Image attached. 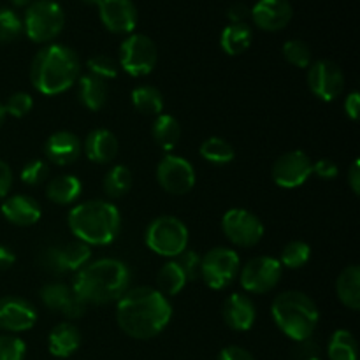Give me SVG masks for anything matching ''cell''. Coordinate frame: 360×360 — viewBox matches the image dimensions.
Here are the masks:
<instances>
[{"label":"cell","instance_id":"1","mask_svg":"<svg viewBox=\"0 0 360 360\" xmlns=\"http://www.w3.org/2000/svg\"><path fill=\"white\" fill-rule=\"evenodd\" d=\"M172 319V308L164 294L151 287L129 288L116 301V322L134 340L157 338Z\"/></svg>","mask_w":360,"mask_h":360},{"label":"cell","instance_id":"2","mask_svg":"<svg viewBox=\"0 0 360 360\" xmlns=\"http://www.w3.org/2000/svg\"><path fill=\"white\" fill-rule=\"evenodd\" d=\"M129 266L118 259H98L88 262L77 271L72 283V292L84 304H109L120 301L130 288Z\"/></svg>","mask_w":360,"mask_h":360},{"label":"cell","instance_id":"3","mask_svg":"<svg viewBox=\"0 0 360 360\" xmlns=\"http://www.w3.org/2000/svg\"><path fill=\"white\" fill-rule=\"evenodd\" d=\"M79 70L81 60L72 48L49 44L32 60L30 79L42 95H58L77 83Z\"/></svg>","mask_w":360,"mask_h":360},{"label":"cell","instance_id":"4","mask_svg":"<svg viewBox=\"0 0 360 360\" xmlns=\"http://www.w3.org/2000/svg\"><path fill=\"white\" fill-rule=\"evenodd\" d=\"M70 232L88 246L111 245L122 229L118 207L109 200L94 199L76 204L67 217Z\"/></svg>","mask_w":360,"mask_h":360},{"label":"cell","instance_id":"5","mask_svg":"<svg viewBox=\"0 0 360 360\" xmlns=\"http://www.w3.org/2000/svg\"><path fill=\"white\" fill-rule=\"evenodd\" d=\"M271 315L278 329L297 343L313 336L320 320L315 301L299 290H288L278 295L271 306Z\"/></svg>","mask_w":360,"mask_h":360},{"label":"cell","instance_id":"6","mask_svg":"<svg viewBox=\"0 0 360 360\" xmlns=\"http://www.w3.org/2000/svg\"><path fill=\"white\" fill-rule=\"evenodd\" d=\"M146 246L160 257L176 259L188 248V229L176 217H158L148 225L144 234Z\"/></svg>","mask_w":360,"mask_h":360},{"label":"cell","instance_id":"7","mask_svg":"<svg viewBox=\"0 0 360 360\" xmlns=\"http://www.w3.org/2000/svg\"><path fill=\"white\" fill-rule=\"evenodd\" d=\"M65 25V14L55 0H37L27 7L23 28L28 39L39 44L51 42L62 32Z\"/></svg>","mask_w":360,"mask_h":360},{"label":"cell","instance_id":"8","mask_svg":"<svg viewBox=\"0 0 360 360\" xmlns=\"http://www.w3.org/2000/svg\"><path fill=\"white\" fill-rule=\"evenodd\" d=\"M241 269L238 252L225 246L211 248L200 260V278L213 290H225L234 283Z\"/></svg>","mask_w":360,"mask_h":360},{"label":"cell","instance_id":"9","mask_svg":"<svg viewBox=\"0 0 360 360\" xmlns=\"http://www.w3.org/2000/svg\"><path fill=\"white\" fill-rule=\"evenodd\" d=\"M157 60V46L144 34H130L120 46V65L132 77H144L153 72Z\"/></svg>","mask_w":360,"mask_h":360},{"label":"cell","instance_id":"10","mask_svg":"<svg viewBox=\"0 0 360 360\" xmlns=\"http://www.w3.org/2000/svg\"><path fill=\"white\" fill-rule=\"evenodd\" d=\"M283 274L280 260L274 257H255L239 269L241 287L250 294H267L278 287Z\"/></svg>","mask_w":360,"mask_h":360},{"label":"cell","instance_id":"11","mask_svg":"<svg viewBox=\"0 0 360 360\" xmlns=\"http://www.w3.org/2000/svg\"><path fill=\"white\" fill-rule=\"evenodd\" d=\"M221 231L225 238L239 248H252L264 238V224L260 218L243 207H234L224 214Z\"/></svg>","mask_w":360,"mask_h":360},{"label":"cell","instance_id":"12","mask_svg":"<svg viewBox=\"0 0 360 360\" xmlns=\"http://www.w3.org/2000/svg\"><path fill=\"white\" fill-rule=\"evenodd\" d=\"M157 181L171 195H185L195 186V169L186 158L165 155L157 167Z\"/></svg>","mask_w":360,"mask_h":360},{"label":"cell","instance_id":"13","mask_svg":"<svg viewBox=\"0 0 360 360\" xmlns=\"http://www.w3.org/2000/svg\"><path fill=\"white\" fill-rule=\"evenodd\" d=\"M308 86L319 101L333 102L343 94L345 74L333 60H319L308 67Z\"/></svg>","mask_w":360,"mask_h":360},{"label":"cell","instance_id":"14","mask_svg":"<svg viewBox=\"0 0 360 360\" xmlns=\"http://www.w3.org/2000/svg\"><path fill=\"white\" fill-rule=\"evenodd\" d=\"M273 181L281 188H297L313 176V160L301 150L280 155L273 164Z\"/></svg>","mask_w":360,"mask_h":360},{"label":"cell","instance_id":"15","mask_svg":"<svg viewBox=\"0 0 360 360\" xmlns=\"http://www.w3.org/2000/svg\"><path fill=\"white\" fill-rule=\"evenodd\" d=\"M37 322V309L30 301L16 295L0 299V329L7 333H25Z\"/></svg>","mask_w":360,"mask_h":360},{"label":"cell","instance_id":"16","mask_svg":"<svg viewBox=\"0 0 360 360\" xmlns=\"http://www.w3.org/2000/svg\"><path fill=\"white\" fill-rule=\"evenodd\" d=\"M41 301L48 309L62 313L70 320L81 319L86 313V304L72 292V288L60 281H53L42 287Z\"/></svg>","mask_w":360,"mask_h":360},{"label":"cell","instance_id":"17","mask_svg":"<svg viewBox=\"0 0 360 360\" xmlns=\"http://www.w3.org/2000/svg\"><path fill=\"white\" fill-rule=\"evenodd\" d=\"M101 21L112 34H130L137 25V7L132 0H102Z\"/></svg>","mask_w":360,"mask_h":360},{"label":"cell","instance_id":"18","mask_svg":"<svg viewBox=\"0 0 360 360\" xmlns=\"http://www.w3.org/2000/svg\"><path fill=\"white\" fill-rule=\"evenodd\" d=\"M250 16L260 30L278 32L290 23L294 9L288 0H259L250 9Z\"/></svg>","mask_w":360,"mask_h":360},{"label":"cell","instance_id":"19","mask_svg":"<svg viewBox=\"0 0 360 360\" xmlns=\"http://www.w3.org/2000/svg\"><path fill=\"white\" fill-rule=\"evenodd\" d=\"M221 316H224V322L227 323L229 329L236 330V333H246L255 323L257 309L248 295L234 292L224 301Z\"/></svg>","mask_w":360,"mask_h":360},{"label":"cell","instance_id":"20","mask_svg":"<svg viewBox=\"0 0 360 360\" xmlns=\"http://www.w3.org/2000/svg\"><path fill=\"white\" fill-rule=\"evenodd\" d=\"M83 151L79 137L67 130L51 134L44 144V153L48 160L55 165H70L79 158Z\"/></svg>","mask_w":360,"mask_h":360},{"label":"cell","instance_id":"21","mask_svg":"<svg viewBox=\"0 0 360 360\" xmlns=\"http://www.w3.org/2000/svg\"><path fill=\"white\" fill-rule=\"evenodd\" d=\"M83 150L88 160L95 162V164H109L118 155L120 143L111 130L95 129L84 139Z\"/></svg>","mask_w":360,"mask_h":360},{"label":"cell","instance_id":"22","mask_svg":"<svg viewBox=\"0 0 360 360\" xmlns=\"http://www.w3.org/2000/svg\"><path fill=\"white\" fill-rule=\"evenodd\" d=\"M2 214L9 224L30 227L41 218V204L28 195L7 197L2 204Z\"/></svg>","mask_w":360,"mask_h":360},{"label":"cell","instance_id":"23","mask_svg":"<svg viewBox=\"0 0 360 360\" xmlns=\"http://www.w3.org/2000/svg\"><path fill=\"white\" fill-rule=\"evenodd\" d=\"M81 345V333L74 323L62 322L49 333V354L58 359H67L76 354Z\"/></svg>","mask_w":360,"mask_h":360},{"label":"cell","instance_id":"24","mask_svg":"<svg viewBox=\"0 0 360 360\" xmlns=\"http://www.w3.org/2000/svg\"><path fill=\"white\" fill-rule=\"evenodd\" d=\"M81 192H83V185H81L79 178H76L74 174L56 176L46 186L48 199L58 206H69V204L76 202Z\"/></svg>","mask_w":360,"mask_h":360},{"label":"cell","instance_id":"25","mask_svg":"<svg viewBox=\"0 0 360 360\" xmlns=\"http://www.w3.org/2000/svg\"><path fill=\"white\" fill-rule=\"evenodd\" d=\"M336 294L341 304L352 311L360 309V267L348 266L340 273L336 280Z\"/></svg>","mask_w":360,"mask_h":360},{"label":"cell","instance_id":"26","mask_svg":"<svg viewBox=\"0 0 360 360\" xmlns=\"http://www.w3.org/2000/svg\"><path fill=\"white\" fill-rule=\"evenodd\" d=\"M77 98L90 111H98L108 101V83L91 74H84L77 81Z\"/></svg>","mask_w":360,"mask_h":360},{"label":"cell","instance_id":"27","mask_svg":"<svg viewBox=\"0 0 360 360\" xmlns=\"http://www.w3.org/2000/svg\"><path fill=\"white\" fill-rule=\"evenodd\" d=\"M252 28L246 23H231L224 28L220 35V48L229 56H238L245 53L252 44Z\"/></svg>","mask_w":360,"mask_h":360},{"label":"cell","instance_id":"28","mask_svg":"<svg viewBox=\"0 0 360 360\" xmlns=\"http://www.w3.org/2000/svg\"><path fill=\"white\" fill-rule=\"evenodd\" d=\"M151 136L153 141L162 148L164 151H172L179 143L181 137V127L179 122L171 115H158L157 120L153 122L151 127Z\"/></svg>","mask_w":360,"mask_h":360},{"label":"cell","instance_id":"29","mask_svg":"<svg viewBox=\"0 0 360 360\" xmlns=\"http://www.w3.org/2000/svg\"><path fill=\"white\" fill-rule=\"evenodd\" d=\"M58 257L63 274L77 273L90 262L91 248L81 241H70L65 246H58Z\"/></svg>","mask_w":360,"mask_h":360},{"label":"cell","instance_id":"30","mask_svg":"<svg viewBox=\"0 0 360 360\" xmlns=\"http://www.w3.org/2000/svg\"><path fill=\"white\" fill-rule=\"evenodd\" d=\"M132 104L143 115L158 116L164 111V95L151 84H143L132 90Z\"/></svg>","mask_w":360,"mask_h":360},{"label":"cell","instance_id":"31","mask_svg":"<svg viewBox=\"0 0 360 360\" xmlns=\"http://www.w3.org/2000/svg\"><path fill=\"white\" fill-rule=\"evenodd\" d=\"M132 172L125 165H115V167L109 169L104 176V183H102V188L104 193L109 199H122L132 188Z\"/></svg>","mask_w":360,"mask_h":360},{"label":"cell","instance_id":"32","mask_svg":"<svg viewBox=\"0 0 360 360\" xmlns=\"http://www.w3.org/2000/svg\"><path fill=\"white\" fill-rule=\"evenodd\" d=\"M330 360H357L359 345L354 334L347 329H338L333 334L327 348Z\"/></svg>","mask_w":360,"mask_h":360},{"label":"cell","instance_id":"33","mask_svg":"<svg viewBox=\"0 0 360 360\" xmlns=\"http://www.w3.org/2000/svg\"><path fill=\"white\" fill-rule=\"evenodd\" d=\"M199 153L204 160L214 165H227L236 157L234 146L221 137H210L204 141L199 148Z\"/></svg>","mask_w":360,"mask_h":360},{"label":"cell","instance_id":"34","mask_svg":"<svg viewBox=\"0 0 360 360\" xmlns=\"http://www.w3.org/2000/svg\"><path fill=\"white\" fill-rule=\"evenodd\" d=\"M185 285H186L185 273H183L181 267H179L174 260L164 264V267L158 271L157 290L160 292V294H164L165 297H167V295H178L179 292L185 288Z\"/></svg>","mask_w":360,"mask_h":360},{"label":"cell","instance_id":"35","mask_svg":"<svg viewBox=\"0 0 360 360\" xmlns=\"http://www.w3.org/2000/svg\"><path fill=\"white\" fill-rule=\"evenodd\" d=\"M311 259V248H309L308 243L304 241H290L285 245V248L281 250L280 255V264L281 267H287V269H301Z\"/></svg>","mask_w":360,"mask_h":360},{"label":"cell","instance_id":"36","mask_svg":"<svg viewBox=\"0 0 360 360\" xmlns=\"http://www.w3.org/2000/svg\"><path fill=\"white\" fill-rule=\"evenodd\" d=\"M283 56L290 65L297 69H308L313 63V55L309 46L301 39H292L283 44Z\"/></svg>","mask_w":360,"mask_h":360},{"label":"cell","instance_id":"37","mask_svg":"<svg viewBox=\"0 0 360 360\" xmlns=\"http://www.w3.org/2000/svg\"><path fill=\"white\" fill-rule=\"evenodd\" d=\"M23 30V21L20 20L14 11L0 7V44L13 42L14 39L20 37Z\"/></svg>","mask_w":360,"mask_h":360},{"label":"cell","instance_id":"38","mask_svg":"<svg viewBox=\"0 0 360 360\" xmlns=\"http://www.w3.org/2000/svg\"><path fill=\"white\" fill-rule=\"evenodd\" d=\"M86 67H88V74L105 81V83H108L109 79H115L120 72L118 63H116L111 56H105V55L91 56V58L86 62Z\"/></svg>","mask_w":360,"mask_h":360},{"label":"cell","instance_id":"39","mask_svg":"<svg viewBox=\"0 0 360 360\" xmlns=\"http://www.w3.org/2000/svg\"><path fill=\"white\" fill-rule=\"evenodd\" d=\"M48 174H49L48 164H46L44 160H39V158H35V160H30L23 169H21L20 178L25 185L37 186V185H41L42 181H46Z\"/></svg>","mask_w":360,"mask_h":360},{"label":"cell","instance_id":"40","mask_svg":"<svg viewBox=\"0 0 360 360\" xmlns=\"http://www.w3.org/2000/svg\"><path fill=\"white\" fill-rule=\"evenodd\" d=\"M7 115L14 116V118H23L34 108V98L27 91H16L9 97V101L4 104Z\"/></svg>","mask_w":360,"mask_h":360},{"label":"cell","instance_id":"41","mask_svg":"<svg viewBox=\"0 0 360 360\" xmlns=\"http://www.w3.org/2000/svg\"><path fill=\"white\" fill-rule=\"evenodd\" d=\"M200 260H202V257L195 250L186 248L185 252L176 257L174 262L181 267V271L186 276V281H193L200 278Z\"/></svg>","mask_w":360,"mask_h":360},{"label":"cell","instance_id":"42","mask_svg":"<svg viewBox=\"0 0 360 360\" xmlns=\"http://www.w3.org/2000/svg\"><path fill=\"white\" fill-rule=\"evenodd\" d=\"M27 345L16 336H0V360H25Z\"/></svg>","mask_w":360,"mask_h":360},{"label":"cell","instance_id":"43","mask_svg":"<svg viewBox=\"0 0 360 360\" xmlns=\"http://www.w3.org/2000/svg\"><path fill=\"white\" fill-rule=\"evenodd\" d=\"M313 174L322 179H334L340 174V167L336 162L329 160V158H320V160L313 162Z\"/></svg>","mask_w":360,"mask_h":360},{"label":"cell","instance_id":"44","mask_svg":"<svg viewBox=\"0 0 360 360\" xmlns=\"http://www.w3.org/2000/svg\"><path fill=\"white\" fill-rule=\"evenodd\" d=\"M218 360H255V359H253V355L250 354L248 350H245V348L232 345V347L224 348V350L220 352V355H218Z\"/></svg>","mask_w":360,"mask_h":360},{"label":"cell","instance_id":"45","mask_svg":"<svg viewBox=\"0 0 360 360\" xmlns=\"http://www.w3.org/2000/svg\"><path fill=\"white\" fill-rule=\"evenodd\" d=\"M345 112L350 120L357 122L360 115V95L359 91H352V94L347 95L345 98Z\"/></svg>","mask_w":360,"mask_h":360},{"label":"cell","instance_id":"46","mask_svg":"<svg viewBox=\"0 0 360 360\" xmlns=\"http://www.w3.org/2000/svg\"><path fill=\"white\" fill-rule=\"evenodd\" d=\"M11 186H13V171L6 162L0 160V199L9 193Z\"/></svg>","mask_w":360,"mask_h":360},{"label":"cell","instance_id":"47","mask_svg":"<svg viewBox=\"0 0 360 360\" xmlns=\"http://www.w3.org/2000/svg\"><path fill=\"white\" fill-rule=\"evenodd\" d=\"M229 20H231V23H246V20H248L250 16V9L246 4H234V6H231V9H229L227 13Z\"/></svg>","mask_w":360,"mask_h":360},{"label":"cell","instance_id":"48","mask_svg":"<svg viewBox=\"0 0 360 360\" xmlns=\"http://www.w3.org/2000/svg\"><path fill=\"white\" fill-rule=\"evenodd\" d=\"M348 185H350L354 195L360 193V162L354 160L350 171H348Z\"/></svg>","mask_w":360,"mask_h":360},{"label":"cell","instance_id":"49","mask_svg":"<svg viewBox=\"0 0 360 360\" xmlns=\"http://www.w3.org/2000/svg\"><path fill=\"white\" fill-rule=\"evenodd\" d=\"M14 262H16V257H14V253L11 252L7 246L0 245V271L11 269V267L14 266Z\"/></svg>","mask_w":360,"mask_h":360},{"label":"cell","instance_id":"50","mask_svg":"<svg viewBox=\"0 0 360 360\" xmlns=\"http://www.w3.org/2000/svg\"><path fill=\"white\" fill-rule=\"evenodd\" d=\"M6 116H7L6 108H4V104H2V102H0V127H2L4 122H6Z\"/></svg>","mask_w":360,"mask_h":360},{"label":"cell","instance_id":"51","mask_svg":"<svg viewBox=\"0 0 360 360\" xmlns=\"http://www.w3.org/2000/svg\"><path fill=\"white\" fill-rule=\"evenodd\" d=\"M11 2H13L14 6H18V7H23V6H30L32 0H11Z\"/></svg>","mask_w":360,"mask_h":360},{"label":"cell","instance_id":"52","mask_svg":"<svg viewBox=\"0 0 360 360\" xmlns=\"http://www.w3.org/2000/svg\"><path fill=\"white\" fill-rule=\"evenodd\" d=\"M81 2L88 4V6H98V4H101L102 0H81Z\"/></svg>","mask_w":360,"mask_h":360},{"label":"cell","instance_id":"53","mask_svg":"<svg viewBox=\"0 0 360 360\" xmlns=\"http://www.w3.org/2000/svg\"><path fill=\"white\" fill-rule=\"evenodd\" d=\"M306 360H320L319 357H309V359H306Z\"/></svg>","mask_w":360,"mask_h":360}]
</instances>
